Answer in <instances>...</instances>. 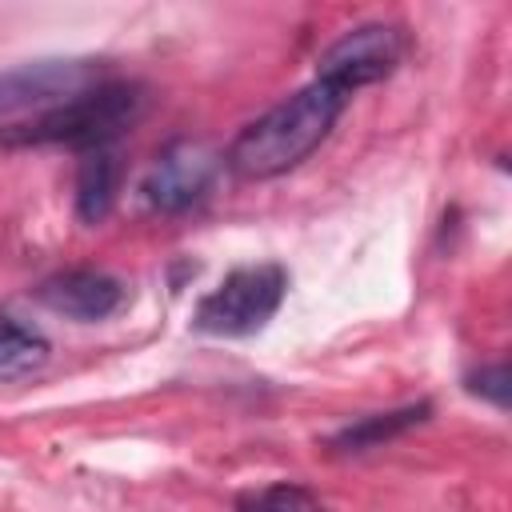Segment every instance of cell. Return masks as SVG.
<instances>
[{
    "mask_svg": "<svg viewBox=\"0 0 512 512\" xmlns=\"http://www.w3.org/2000/svg\"><path fill=\"white\" fill-rule=\"evenodd\" d=\"M216 172H220V156L212 148H204L196 140H176L152 160L148 176L140 180V196L152 212L176 216L212 192Z\"/></svg>",
    "mask_w": 512,
    "mask_h": 512,
    "instance_id": "obj_6",
    "label": "cell"
},
{
    "mask_svg": "<svg viewBox=\"0 0 512 512\" xmlns=\"http://www.w3.org/2000/svg\"><path fill=\"white\" fill-rule=\"evenodd\" d=\"M428 412H432V404L420 400V404H404V408H392V412L360 416V420L344 424V428L332 436V448H336V452H368V448H380V444L404 436L408 428L424 424Z\"/></svg>",
    "mask_w": 512,
    "mask_h": 512,
    "instance_id": "obj_9",
    "label": "cell"
},
{
    "mask_svg": "<svg viewBox=\"0 0 512 512\" xmlns=\"http://www.w3.org/2000/svg\"><path fill=\"white\" fill-rule=\"evenodd\" d=\"M352 92L328 76L316 72L312 84L296 88L280 104H272L264 116L244 124L236 140L224 152V164L240 180H272L292 168H300L336 128L344 116Z\"/></svg>",
    "mask_w": 512,
    "mask_h": 512,
    "instance_id": "obj_1",
    "label": "cell"
},
{
    "mask_svg": "<svg viewBox=\"0 0 512 512\" xmlns=\"http://www.w3.org/2000/svg\"><path fill=\"white\" fill-rule=\"evenodd\" d=\"M36 300L48 312L64 316V320L96 324V320H108V316H116L124 308L128 288L112 272H100V268H68V272L48 276L36 288Z\"/></svg>",
    "mask_w": 512,
    "mask_h": 512,
    "instance_id": "obj_7",
    "label": "cell"
},
{
    "mask_svg": "<svg viewBox=\"0 0 512 512\" xmlns=\"http://www.w3.org/2000/svg\"><path fill=\"white\" fill-rule=\"evenodd\" d=\"M48 352L52 344L36 324L0 308V380H20L40 372L48 364Z\"/></svg>",
    "mask_w": 512,
    "mask_h": 512,
    "instance_id": "obj_10",
    "label": "cell"
},
{
    "mask_svg": "<svg viewBox=\"0 0 512 512\" xmlns=\"http://www.w3.org/2000/svg\"><path fill=\"white\" fill-rule=\"evenodd\" d=\"M120 184H124V164L116 160L112 148L84 152L80 172H76V216L84 224H100L116 208Z\"/></svg>",
    "mask_w": 512,
    "mask_h": 512,
    "instance_id": "obj_8",
    "label": "cell"
},
{
    "mask_svg": "<svg viewBox=\"0 0 512 512\" xmlns=\"http://www.w3.org/2000/svg\"><path fill=\"white\" fill-rule=\"evenodd\" d=\"M144 112V88L132 80H96L80 88L76 96L16 120L0 128L4 148H44V144H64L80 152H100L112 140H120Z\"/></svg>",
    "mask_w": 512,
    "mask_h": 512,
    "instance_id": "obj_2",
    "label": "cell"
},
{
    "mask_svg": "<svg viewBox=\"0 0 512 512\" xmlns=\"http://www.w3.org/2000/svg\"><path fill=\"white\" fill-rule=\"evenodd\" d=\"M404 32L388 20H368L348 28L340 40H332L316 64L320 76L344 84L348 92H360L368 84H380L384 76L396 72V64L404 60Z\"/></svg>",
    "mask_w": 512,
    "mask_h": 512,
    "instance_id": "obj_5",
    "label": "cell"
},
{
    "mask_svg": "<svg viewBox=\"0 0 512 512\" xmlns=\"http://www.w3.org/2000/svg\"><path fill=\"white\" fill-rule=\"evenodd\" d=\"M288 296V272L280 264H244L232 268L192 312V328L220 340H240L260 332Z\"/></svg>",
    "mask_w": 512,
    "mask_h": 512,
    "instance_id": "obj_3",
    "label": "cell"
},
{
    "mask_svg": "<svg viewBox=\"0 0 512 512\" xmlns=\"http://www.w3.org/2000/svg\"><path fill=\"white\" fill-rule=\"evenodd\" d=\"M100 80L96 60H76V56H48V60H28L8 72H0V128L16 124L24 112H44L80 88Z\"/></svg>",
    "mask_w": 512,
    "mask_h": 512,
    "instance_id": "obj_4",
    "label": "cell"
},
{
    "mask_svg": "<svg viewBox=\"0 0 512 512\" xmlns=\"http://www.w3.org/2000/svg\"><path fill=\"white\" fill-rule=\"evenodd\" d=\"M464 388L496 408H508V368L504 364H480L476 372L464 376Z\"/></svg>",
    "mask_w": 512,
    "mask_h": 512,
    "instance_id": "obj_12",
    "label": "cell"
},
{
    "mask_svg": "<svg viewBox=\"0 0 512 512\" xmlns=\"http://www.w3.org/2000/svg\"><path fill=\"white\" fill-rule=\"evenodd\" d=\"M236 512H328L320 504L316 492H308L304 484H292V480H276V484H264V488H252L236 500Z\"/></svg>",
    "mask_w": 512,
    "mask_h": 512,
    "instance_id": "obj_11",
    "label": "cell"
}]
</instances>
